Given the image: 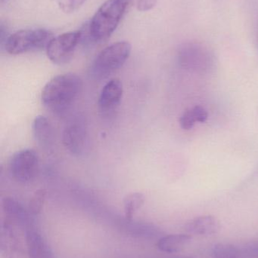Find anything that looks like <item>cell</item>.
I'll return each instance as SVG.
<instances>
[{"label": "cell", "instance_id": "cell-22", "mask_svg": "<svg viewBox=\"0 0 258 258\" xmlns=\"http://www.w3.org/2000/svg\"><path fill=\"white\" fill-rule=\"evenodd\" d=\"M179 122H180V127L183 130L189 131L193 128L196 121H195V117H194L192 109H187L183 112V114L180 116Z\"/></svg>", "mask_w": 258, "mask_h": 258}, {"label": "cell", "instance_id": "cell-23", "mask_svg": "<svg viewBox=\"0 0 258 258\" xmlns=\"http://www.w3.org/2000/svg\"><path fill=\"white\" fill-rule=\"evenodd\" d=\"M191 109H192V112L196 122L204 123L209 119V113H208L207 110L201 106H195Z\"/></svg>", "mask_w": 258, "mask_h": 258}, {"label": "cell", "instance_id": "cell-2", "mask_svg": "<svg viewBox=\"0 0 258 258\" xmlns=\"http://www.w3.org/2000/svg\"><path fill=\"white\" fill-rule=\"evenodd\" d=\"M131 0H106L88 25V36L95 42L109 39L119 25Z\"/></svg>", "mask_w": 258, "mask_h": 258}, {"label": "cell", "instance_id": "cell-20", "mask_svg": "<svg viewBox=\"0 0 258 258\" xmlns=\"http://www.w3.org/2000/svg\"><path fill=\"white\" fill-rule=\"evenodd\" d=\"M240 258L258 257V238L239 246Z\"/></svg>", "mask_w": 258, "mask_h": 258}, {"label": "cell", "instance_id": "cell-14", "mask_svg": "<svg viewBox=\"0 0 258 258\" xmlns=\"http://www.w3.org/2000/svg\"><path fill=\"white\" fill-rule=\"evenodd\" d=\"M33 135L36 142L43 148L51 149L55 143V131L45 116H37L32 125Z\"/></svg>", "mask_w": 258, "mask_h": 258}, {"label": "cell", "instance_id": "cell-5", "mask_svg": "<svg viewBox=\"0 0 258 258\" xmlns=\"http://www.w3.org/2000/svg\"><path fill=\"white\" fill-rule=\"evenodd\" d=\"M130 42H115L101 50L92 64V72L98 77H104L120 69L126 63L131 53Z\"/></svg>", "mask_w": 258, "mask_h": 258}, {"label": "cell", "instance_id": "cell-25", "mask_svg": "<svg viewBox=\"0 0 258 258\" xmlns=\"http://www.w3.org/2000/svg\"><path fill=\"white\" fill-rule=\"evenodd\" d=\"M173 258H194V257H189V256H181V257H173Z\"/></svg>", "mask_w": 258, "mask_h": 258}, {"label": "cell", "instance_id": "cell-13", "mask_svg": "<svg viewBox=\"0 0 258 258\" xmlns=\"http://www.w3.org/2000/svg\"><path fill=\"white\" fill-rule=\"evenodd\" d=\"M221 226L219 220L213 215H201L191 220L186 225L189 234L213 236L219 233Z\"/></svg>", "mask_w": 258, "mask_h": 258}, {"label": "cell", "instance_id": "cell-24", "mask_svg": "<svg viewBox=\"0 0 258 258\" xmlns=\"http://www.w3.org/2000/svg\"><path fill=\"white\" fill-rule=\"evenodd\" d=\"M159 0H139L137 3L138 11L148 12L156 7Z\"/></svg>", "mask_w": 258, "mask_h": 258}, {"label": "cell", "instance_id": "cell-6", "mask_svg": "<svg viewBox=\"0 0 258 258\" xmlns=\"http://www.w3.org/2000/svg\"><path fill=\"white\" fill-rule=\"evenodd\" d=\"M39 169V156L32 149H24L14 153L8 165L11 177L21 183L33 182L37 177Z\"/></svg>", "mask_w": 258, "mask_h": 258}, {"label": "cell", "instance_id": "cell-17", "mask_svg": "<svg viewBox=\"0 0 258 258\" xmlns=\"http://www.w3.org/2000/svg\"><path fill=\"white\" fill-rule=\"evenodd\" d=\"M145 203V197L141 192H132L124 197V216L126 219L133 220L135 214L139 210Z\"/></svg>", "mask_w": 258, "mask_h": 258}, {"label": "cell", "instance_id": "cell-16", "mask_svg": "<svg viewBox=\"0 0 258 258\" xmlns=\"http://www.w3.org/2000/svg\"><path fill=\"white\" fill-rule=\"evenodd\" d=\"M192 240L190 234H171L159 238L157 247L165 253H177L184 249Z\"/></svg>", "mask_w": 258, "mask_h": 258}, {"label": "cell", "instance_id": "cell-15", "mask_svg": "<svg viewBox=\"0 0 258 258\" xmlns=\"http://www.w3.org/2000/svg\"><path fill=\"white\" fill-rule=\"evenodd\" d=\"M126 219V218H125ZM123 227L132 236L142 237L143 239H154L162 237V231L154 224L144 222H136L133 220L126 219Z\"/></svg>", "mask_w": 258, "mask_h": 258}, {"label": "cell", "instance_id": "cell-27", "mask_svg": "<svg viewBox=\"0 0 258 258\" xmlns=\"http://www.w3.org/2000/svg\"><path fill=\"white\" fill-rule=\"evenodd\" d=\"M2 1H3V0H2Z\"/></svg>", "mask_w": 258, "mask_h": 258}, {"label": "cell", "instance_id": "cell-8", "mask_svg": "<svg viewBox=\"0 0 258 258\" xmlns=\"http://www.w3.org/2000/svg\"><path fill=\"white\" fill-rule=\"evenodd\" d=\"M87 141V132L84 121L75 118L67 124L62 134V142L65 148L74 155H80L84 151Z\"/></svg>", "mask_w": 258, "mask_h": 258}, {"label": "cell", "instance_id": "cell-19", "mask_svg": "<svg viewBox=\"0 0 258 258\" xmlns=\"http://www.w3.org/2000/svg\"><path fill=\"white\" fill-rule=\"evenodd\" d=\"M45 199V191L44 189H39L36 191L30 199L27 209L33 217H36L40 214L43 207Z\"/></svg>", "mask_w": 258, "mask_h": 258}, {"label": "cell", "instance_id": "cell-7", "mask_svg": "<svg viewBox=\"0 0 258 258\" xmlns=\"http://www.w3.org/2000/svg\"><path fill=\"white\" fill-rule=\"evenodd\" d=\"M82 39V32H68L53 37L47 45L48 58L56 64L68 63L74 55L76 48Z\"/></svg>", "mask_w": 258, "mask_h": 258}, {"label": "cell", "instance_id": "cell-10", "mask_svg": "<svg viewBox=\"0 0 258 258\" xmlns=\"http://www.w3.org/2000/svg\"><path fill=\"white\" fill-rule=\"evenodd\" d=\"M0 251L3 258H24V248L16 230L9 220L2 224Z\"/></svg>", "mask_w": 258, "mask_h": 258}, {"label": "cell", "instance_id": "cell-21", "mask_svg": "<svg viewBox=\"0 0 258 258\" xmlns=\"http://www.w3.org/2000/svg\"><path fill=\"white\" fill-rule=\"evenodd\" d=\"M86 0H58L59 7L65 13H72L78 10Z\"/></svg>", "mask_w": 258, "mask_h": 258}, {"label": "cell", "instance_id": "cell-9", "mask_svg": "<svg viewBox=\"0 0 258 258\" xmlns=\"http://www.w3.org/2000/svg\"><path fill=\"white\" fill-rule=\"evenodd\" d=\"M124 94L123 83L119 79L109 80L101 89L98 107L103 116H109L118 109Z\"/></svg>", "mask_w": 258, "mask_h": 258}, {"label": "cell", "instance_id": "cell-11", "mask_svg": "<svg viewBox=\"0 0 258 258\" xmlns=\"http://www.w3.org/2000/svg\"><path fill=\"white\" fill-rule=\"evenodd\" d=\"M3 209L6 216L9 217V221L15 223L21 227L24 231L36 227L34 218L29 212L27 208L24 207L21 203L11 197L3 199ZM9 220V219H8Z\"/></svg>", "mask_w": 258, "mask_h": 258}, {"label": "cell", "instance_id": "cell-1", "mask_svg": "<svg viewBox=\"0 0 258 258\" xmlns=\"http://www.w3.org/2000/svg\"><path fill=\"white\" fill-rule=\"evenodd\" d=\"M83 81L77 74L68 73L53 77L44 86L41 101L44 107L55 113L68 110L81 92Z\"/></svg>", "mask_w": 258, "mask_h": 258}, {"label": "cell", "instance_id": "cell-18", "mask_svg": "<svg viewBox=\"0 0 258 258\" xmlns=\"http://www.w3.org/2000/svg\"><path fill=\"white\" fill-rule=\"evenodd\" d=\"M213 258H240L239 246L229 243H218L212 250Z\"/></svg>", "mask_w": 258, "mask_h": 258}, {"label": "cell", "instance_id": "cell-12", "mask_svg": "<svg viewBox=\"0 0 258 258\" xmlns=\"http://www.w3.org/2000/svg\"><path fill=\"white\" fill-rule=\"evenodd\" d=\"M25 233L29 258H56L48 242L36 227L26 230Z\"/></svg>", "mask_w": 258, "mask_h": 258}, {"label": "cell", "instance_id": "cell-3", "mask_svg": "<svg viewBox=\"0 0 258 258\" xmlns=\"http://www.w3.org/2000/svg\"><path fill=\"white\" fill-rule=\"evenodd\" d=\"M177 60L183 69L194 74H210L215 68V57L205 45L198 42H186L179 48Z\"/></svg>", "mask_w": 258, "mask_h": 258}, {"label": "cell", "instance_id": "cell-4", "mask_svg": "<svg viewBox=\"0 0 258 258\" xmlns=\"http://www.w3.org/2000/svg\"><path fill=\"white\" fill-rule=\"evenodd\" d=\"M53 34L45 29H27L15 32L4 42L6 51L12 55L46 48Z\"/></svg>", "mask_w": 258, "mask_h": 258}, {"label": "cell", "instance_id": "cell-26", "mask_svg": "<svg viewBox=\"0 0 258 258\" xmlns=\"http://www.w3.org/2000/svg\"><path fill=\"white\" fill-rule=\"evenodd\" d=\"M257 43H258V22H257Z\"/></svg>", "mask_w": 258, "mask_h": 258}]
</instances>
